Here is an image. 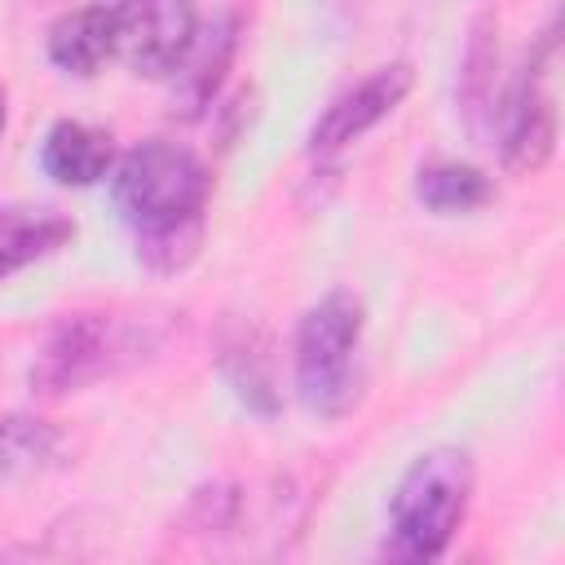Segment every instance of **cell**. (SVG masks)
<instances>
[{"label":"cell","mask_w":565,"mask_h":565,"mask_svg":"<svg viewBox=\"0 0 565 565\" xmlns=\"http://www.w3.org/2000/svg\"><path fill=\"white\" fill-rule=\"evenodd\" d=\"M110 199L132 230L137 260L154 274H181L199 260L212 168L199 150L150 137L124 150L110 168Z\"/></svg>","instance_id":"obj_1"},{"label":"cell","mask_w":565,"mask_h":565,"mask_svg":"<svg viewBox=\"0 0 565 565\" xmlns=\"http://www.w3.org/2000/svg\"><path fill=\"white\" fill-rule=\"evenodd\" d=\"M472 499V455L459 446H433L411 459L388 499V543L393 561H437L468 516Z\"/></svg>","instance_id":"obj_2"},{"label":"cell","mask_w":565,"mask_h":565,"mask_svg":"<svg viewBox=\"0 0 565 565\" xmlns=\"http://www.w3.org/2000/svg\"><path fill=\"white\" fill-rule=\"evenodd\" d=\"M362 327H366V309L362 296H353L349 287L327 291L296 322V340H291L296 393L322 419L349 415L362 397V375H358Z\"/></svg>","instance_id":"obj_3"},{"label":"cell","mask_w":565,"mask_h":565,"mask_svg":"<svg viewBox=\"0 0 565 565\" xmlns=\"http://www.w3.org/2000/svg\"><path fill=\"white\" fill-rule=\"evenodd\" d=\"M146 349L141 322H124L115 313H66L49 327L35 362H31V388L40 397H66L102 375L137 362Z\"/></svg>","instance_id":"obj_4"},{"label":"cell","mask_w":565,"mask_h":565,"mask_svg":"<svg viewBox=\"0 0 565 565\" xmlns=\"http://www.w3.org/2000/svg\"><path fill=\"white\" fill-rule=\"evenodd\" d=\"M556 26H547L525 53L521 71L503 88L490 124L499 132V159L516 177H534L556 154Z\"/></svg>","instance_id":"obj_5"},{"label":"cell","mask_w":565,"mask_h":565,"mask_svg":"<svg viewBox=\"0 0 565 565\" xmlns=\"http://www.w3.org/2000/svg\"><path fill=\"white\" fill-rule=\"evenodd\" d=\"M115 57L141 79H168L199 35L194 0H115Z\"/></svg>","instance_id":"obj_6"},{"label":"cell","mask_w":565,"mask_h":565,"mask_svg":"<svg viewBox=\"0 0 565 565\" xmlns=\"http://www.w3.org/2000/svg\"><path fill=\"white\" fill-rule=\"evenodd\" d=\"M411 84H415V66L411 62H384V66L366 71L358 84H349L344 93H335L322 106V115L309 128V150L313 154H335L349 141L366 137L380 119H388L406 102Z\"/></svg>","instance_id":"obj_7"},{"label":"cell","mask_w":565,"mask_h":565,"mask_svg":"<svg viewBox=\"0 0 565 565\" xmlns=\"http://www.w3.org/2000/svg\"><path fill=\"white\" fill-rule=\"evenodd\" d=\"M234 49H238V18L234 13H216L207 26L199 22V35H194L190 53L168 75V84H172V110L181 119H194V115H203L216 102V88H221V79L230 71Z\"/></svg>","instance_id":"obj_8"},{"label":"cell","mask_w":565,"mask_h":565,"mask_svg":"<svg viewBox=\"0 0 565 565\" xmlns=\"http://www.w3.org/2000/svg\"><path fill=\"white\" fill-rule=\"evenodd\" d=\"M40 168L57 185H75V190L97 185L115 168L110 132H102L84 119H57V124H49V132L40 141Z\"/></svg>","instance_id":"obj_9"},{"label":"cell","mask_w":565,"mask_h":565,"mask_svg":"<svg viewBox=\"0 0 565 565\" xmlns=\"http://www.w3.org/2000/svg\"><path fill=\"white\" fill-rule=\"evenodd\" d=\"M221 375L230 380V388L238 393L243 406H252L256 415H274L278 411V380H274V353L260 327L238 322L225 331L221 340Z\"/></svg>","instance_id":"obj_10"},{"label":"cell","mask_w":565,"mask_h":565,"mask_svg":"<svg viewBox=\"0 0 565 565\" xmlns=\"http://www.w3.org/2000/svg\"><path fill=\"white\" fill-rule=\"evenodd\" d=\"M115 57V31H110V4H79L62 13L49 26V62L66 75H97L102 62Z\"/></svg>","instance_id":"obj_11"},{"label":"cell","mask_w":565,"mask_h":565,"mask_svg":"<svg viewBox=\"0 0 565 565\" xmlns=\"http://www.w3.org/2000/svg\"><path fill=\"white\" fill-rule=\"evenodd\" d=\"M75 238V221L53 207H0V282Z\"/></svg>","instance_id":"obj_12"},{"label":"cell","mask_w":565,"mask_h":565,"mask_svg":"<svg viewBox=\"0 0 565 565\" xmlns=\"http://www.w3.org/2000/svg\"><path fill=\"white\" fill-rule=\"evenodd\" d=\"M415 199L433 216H468L494 199V177L463 159H437L415 172Z\"/></svg>","instance_id":"obj_13"},{"label":"cell","mask_w":565,"mask_h":565,"mask_svg":"<svg viewBox=\"0 0 565 565\" xmlns=\"http://www.w3.org/2000/svg\"><path fill=\"white\" fill-rule=\"evenodd\" d=\"M494 35H499L494 18H477L468 49H463V71H459V102H463V115L477 132L494 115V71H499V40Z\"/></svg>","instance_id":"obj_14"},{"label":"cell","mask_w":565,"mask_h":565,"mask_svg":"<svg viewBox=\"0 0 565 565\" xmlns=\"http://www.w3.org/2000/svg\"><path fill=\"white\" fill-rule=\"evenodd\" d=\"M62 450V433L35 415H4L0 419V472L31 477L44 472Z\"/></svg>","instance_id":"obj_15"},{"label":"cell","mask_w":565,"mask_h":565,"mask_svg":"<svg viewBox=\"0 0 565 565\" xmlns=\"http://www.w3.org/2000/svg\"><path fill=\"white\" fill-rule=\"evenodd\" d=\"M4 124H9V97H4V88H0V137H4Z\"/></svg>","instance_id":"obj_16"}]
</instances>
